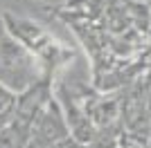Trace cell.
Masks as SVG:
<instances>
[{"label":"cell","instance_id":"2","mask_svg":"<svg viewBox=\"0 0 151 148\" xmlns=\"http://www.w3.org/2000/svg\"><path fill=\"white\" fill-rule=\"evenodd\" d=\"M29 144L38 146H63V144H77L70 137L68 121L61 110V103L57 97H52L43 105V110L36 115L32 121V132H29Z\"/></svg>","mask_w":151,"mask_h":148},{"label":"cell","instance_id":"1","mask_svg":"<svg viewBox=\"0 0 151 148\" xmlns=\"http://www.w3.org/2000/svg\"><path fill=\"white\" fill-rule=\"evenodd\" d=\"M43 65L25 45L12 38L0 25V83H5L18 94L32 83L45 79Z\"/></svg>","mask_w":151,"mask_h":148},{"label":"cell","instance_id":"3","mask_svg":"<svg viewBox=\"0 0 151 148\" xmlns=\"http://www.w3.org/2000/svg\"><path fill=\"white\" fill-rule=\"evenodd\" d=\"M0 25H2V29H5L9 36L16 38L20 45H25L34 56L54 38L50 31H47V27L41 25L38 20L29 18V16L14 14V11H9V9L0 11Z\"/></svg>","mask_w":151,"mask_h":148}]
</instances>
